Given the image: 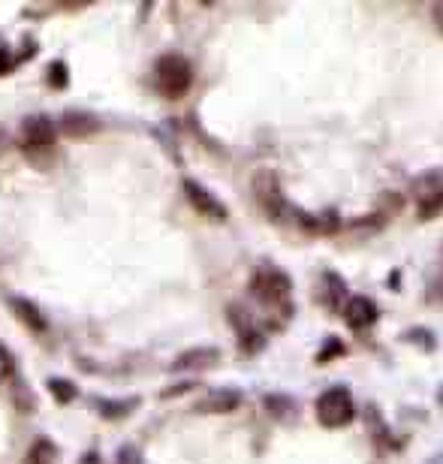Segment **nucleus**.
Returning <instances> with one entry per match:
<instances>
[{"mask_svg":"<svg viewBox=\"0 0 443 464\" xmlns=\"http://www.w3.org/2000/svg\"><path fill=\"white\" fill-rule=\"evenodd\" d=\"M323 284H326V289H323V302L329 305V308H344V302H347V287H344V281L338 278V274H323Z\"/></svg>","mask_w":443,"mask_h":464,"instance_id":"obj_14","label":"nucleus"},{"mask_svg":"<svg viewBox=\"0 0 443 464\" xmlns=\"http://www.w3.org/2000/svg\"><path fill=\"white\" fill-rule=\"evenodd\" d=\"M25 464H54V444L52 440H37V444L30 446Z\"/></svg>","mask_w":443,"mask_h":464,"instance_id":"obj_16","label":"nucleus"},{"mask_svg":"<svg viewBox=\"0 0 443 464\" xmlns=\"http://www.w3.org/2000/svg\"><path fill=\"white\" fill-rule=\"evenodd\" d=\"M220 359L217 347H193L185 350L181 356L172 362V371H196V368H209Z\"/></svg>","mask_w":443,"mask_h":464,"instance_id":"obj_12","label":"nucleus"},{"mask_svg":"<svg viewBox=\"0 0 443 464\" xmlns=\"http://www.w3.org/2000/svg\"><path fill=\"white\" fill-rule=\"evenodd\" d=\"M118 464H142L136 446H121L118 450Z\"/></svg>","mask_w":443,"mask_h":464,"instance_id":"obj_19","label":"nucleus"},{"mask_svg":"<svg viewBox=\"0 0 443 464\" xmlns=\"http://www.w3.org/2000/svg\"><path fill=\"white\" fill-rule=\"evenodd\" d=\"M45 387H49V392L61 401V404H70V401L76 398V387H73L70 380H63V377H52V380L45 383Z\"/></svg>","mask_w":443,"mask_h":464,"instance_id":"obj_18","label":"nucleus"},{"mask_svg":"<svg viewBox=\"0 0 443 464\" xmlns=\"http://www.w3.org/2000/svg\"><path fill=\"white\" fill-rule=\"evenodd\" d=\"M263 407L272 416H292V411H296L292 398H287V395H266L263 398Z\"/></svg>","mask_w":443,"mask_h":464,"instance_id":"obj_17","label":"nucleus"},{"mask_svg":"<svg viewBox=\"0 0 443 464\" xmlns=\"http://www.w3.org/2000/svg\"><path fill=\"white\" fill-rule=\"evenodd\" d=\"M353 416H356V404L347 387H332L316 398V419L326 428H341L347 422H353Z\"/></svg>","mask_w":443,"mask_h":464,"instance_id":"obj_4","label":"nucleus"},{"mask_svg":"<svg viewBox=\"0 0 443 464\" xmlns=\"http://www.w3.org/2000/svg\"><path fill=\"white\" fill-rule=\"evenodd\" d=\"M54 139H58V133H54V124L49 115H30L25 118V124H21V151L28 157H34V160H43V157H49L54 151Z\"/></svg>","mask_w":443,"mask_h":464,"instance_id":"obj_3","label":"nucleus"},{"mask_svg":"<svg viewBox=\"0 0 443 464\" xmlns=\"http://www.w3.org/2000/svg\"><path fill=\"white\" fill-rule=\"evenodd\" d=\"M416 215L419 220H434L443 211V172H431L429 178H419L416 184Z\"/></svg>","mask_w":443,"mask_h":464,"instance_id":"obj_6","label":"nucleus"},{"mask_svg":"<svg viewBox=\"0 0 443 464\" xmlns=\"http://www.w3.org/2000/svg\"><path fill=\"white\" fill-rule=\"evenodd\" d=\"M139 404V398H127V401H109V398H97V411L106 416V419H121Z\"/></svg>","mask_w":443,"mask_h":464,"instance_id":"obj_15","label":"nucleus"},{"mask_svg":"<svg viewBox=\"0 0 443 464\" xmlns=\"http://www.w3.org/2000/svg\"><path fill=\"white\" fill-rule=\"evenodd\" d=\"M10 67H12L10 54H6L4 49H0V76H4V73H6V69H10Z\"/></svg>","mask_w":443,"mask_h":464,"instance_id":"obj_21","label":"nucleus"},{"mask_svg":"<svg viewBox=\"0 0 443 464\" xmlns=\"http://www.w3.org/2000/svg\"><path fill=\"white\" fill-rule=\"evenodd\" d=\"M97 127L100 121L91 112H63L61 118V130L67 133V136H91Z\"/></svg>","mask_w":443,"mask_h":464,"instance_id":"obj_13","label":"nucleus"},{"mask_svg":"<svg viewBox=\"0 0 443 464\" xmlns=\"http://www.w3.org/2000/svg\"><path fill=\"white\" fill-rule=\"evenodd\" d=\"M253 196H257V202L263 206V211L272 220H278V224H283V220H290V215H296V208L290 206L287 199H283L281 193V184L278 178H275V172H257L253 175Z\"/></svg>","mask_w":443,"mask_h":464,"instance_id":"obj_5","label":"nucleus"},{"mask_svg":"<svg viewBox=\"0 0 443 464\" xmlns=\"http://www.w3.org/2000/svg\"><path fill=\"white\" fill-rule=\"evenodd\" d=\"M154 85L163 97L176 100L181 94H187V88L193 85V67H190L185 54H163L154 64Z\"/></svg>","mask_w":443,"mask_h":464,"instance_id":"obj_1","label":"nucleus"},{"mask_svg":"<svg viewBox=\"0 0 443 464\" xmlns=\"http://www.w3.org/2000/svg\"><path fill=\"white\" fill-rule=\"evenodd\" d=\"M10 308L15 313V320L25 322L30 332H45L49 329V320H45V313L37 308L30 298H21V296H10Z\"/></svg>","mask_w":443,"mask_h":464,"instance_id":"obj_10","label":"nucleus"},{"mask_svg":"<svg viewBox=\"0 0 443 464\" xmlns=\"http://www.w3.org/2000/svg\"><path fill=\"white\" fill-rule=\"evenodd\" d=\"M429 464H443V455H434V459Z\"/></svg>","mask_w":443,"mask_h":464,"instance_id":"obj_23","label":"nucleus"},{"mask_svg":"<svg viewBox=\"0 0 443 464\" xmlns=\"http://www.w3.org/2000/svg\"><path fill=\"white\" fill-rule=\"evenodd\" d=\"M242 407V392L235 389H215L209 392V395H202L196 401L193 411L196 413H233Z\"/></svg>","mask_w":443,"mask_h":464,"instance_id":"obj_9","label":"nucleus"},{"mask_svg":"<svg viewBox=\"0 0 443 464\" xmlns=\"http://www.w3.org/2000/svg\"><path fill=\"white\" fill-rule=\"evenodd\" d=\"M181 187H185L187 202L196 211H200L202 217H209V220H226V215H229L226 206L205 184H200V181H193V178H185V184H181Z\"/></svg>","mask_w":443,"mask_h":464,"instance_id":"obj_7","label":"nucleus"},{"mask_svg":"<svg viewBox=\"0 0 443 464\" xmlns=\"http://www.w3.org/2000/svg\"><path fill=\"white\" fill-rule=\"evenodd\" d=\"M250 293L257 302L268 305V308H283L290 311V296H292V281L281 269H257L250 278Z\"/></svg>","mask_w":443,"mask_h":464,"instance_id":"obj_2","label":"nucleus"},{"mask_svg":"<svg viewBox=\"0 0 443 464\" xmlns=\"http://www.w3.org/2000/svg\"><path fill=\"white\" fill-rule=\"evenodd\" d=\"M78 464H100V455H97V452H85L82 461H78Z\"/></svg>","mask_w":443,"mask_h":464,"instance_id":"obj_22","label":"nucleus"},{"mask_svg":"<svg viewBox=\"0 0 443 464\" xmlns=\"http://www.w3.org/2000/svg\"><path fill=\"white\" fill-rule=\"evenodd\" d=\"M190 389H193V383H176L172 389L163 392V398H176V395H181V392H190Z\"/></svg>","mask_w":443,"mask_h":464,"instance_id":"obj_20","label":"nucleus"},{"mask_svg":"<svg viewBox=\"0 0 443 464\" xmlns=\"http://www.w3.org/2000/svg\"><path fill=\"white\" fill-rule=\"evenodd\" d=\"M229 322H235V329H239V344L244 353H257L263 347V332L253 326L250 317H244L242 308H229Z\"/></svg>","mask_w":443,"mask_h":464,"instance_id":"obj_11","label":"nucleus"},{"mask_svg":"<svg viewBox=\"0 0 443 464\" xmlns=\"http://www.w3.org/2000/svg\"><path fill=\"white\" fill-rule=\"evenodd\" d=\"M344 320H347V326L356 329V332H362V329H371L377 322V305L371 302V298L365 296H353V298H347L344 302Z\"/></svg>","mask_w":443,"mask_h":464,"instance_id":"obj_8","label":"nucleus"}]
</instances>
